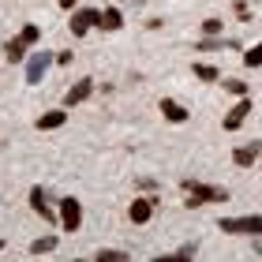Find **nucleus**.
Returning a JSON list of instances; mask_svg holds the SVG:
<instances>
[{
	"mask_svg": "<svg viewBox=\"0 0 262 262\" xmlns=\"http://www.w3.org/2000/svg\"><path fill=\"white\" fill-rule=\"evenodd\" d=\"M75 4L79 0H60V8H68V11H75Z\"/></svg>",
	"mask_w": 262,
	"mask_h": 262,
	"instance_id": "24",
	"label": "nucleus"
},
{
	"mask_svg": "<svg viewBox=\"0 0 262 262\" xmlns=\"http://www.w3.org/2000/svg\"><path fill=\"white\" fill-rule=\"evenodd\" d=\"M247 113H251V101H247V98H240V101H236L232 109H229V116L221 120V127H225V131H236V127H240V124L247 120Z\"/></svg>",
	"mask_w": 262,
	"mask_h": 262,
	"instance_id": "7",
	"label": "nucleus"
},
{
	"mask_svg": "<svg viewBox=\"0 0 262 262\" xmlns=\"http://www.w3.org/2000/svg\"><path fill=\"white\" fill-rule=\"evenodd\" d=\"M98 262H127V251H113V247H105V251H98Z\"/></svg>",
	"mask_w": 262,
	"mask_h": 262,
	"instance_id": "19",
	"label": "nucleus"
},
{
	"mask_svg": "<svg viewBox=\"0 0 262 262\" xmlns=\"http://www.w3.org/2000/svg\"><path fill=\"white\" fill-rule=\"evenodd\" d=\"M217 229L232 236H262V217L258 213H251V217H221Z\"/></svg>",
	"mask_w": 262,
	"mask_h": 262,
	"instance_id": "3",
	"label": "nucleus"
},
{
	"mask_svg": "<svg viewBox=\"0 0 262 262\" xmlns=\"http://www.w3.org/2000/svg\"><path fill=\"white\" fill-rule=\"evenodd\" d=\"M184 191H187V210H199L202 202H225L229 191L225 187H213V184H199V180H184Z\"/></svg>",
	"mask_w": 262,
	"mask_h": 262,
	"instance_id": "1",
	"label": "nucleus"
},
{
	"mask_svg": "<svg viewBox=\"0 0 262 262\" xmlns=\"http://www.w3.org/2000/svg\"><path fill=\"white\" fill-rule=\"evenodd\" d=\"M71 60H75V53H68V49L56 53V64H71Z\"/></svg>",
	"mask_w": 262,
	"mask_h": 262,
	"instance_id": "22",
	"label": "nucleus"
},
{
	"mask_svg": "<svg viewBox=\"0 0 262 262\" xmlns=\"http://www.w3.org/2000/svg\"><path fill=\"white\" fill-rule=\"evenodd\" d=\"M199 49L202 53H213V49H240V45H236V38H206Z\"/></svg>",
	"mask_w": 262,
	"mask_h": 262,
	"instance_id": "14",
	"label": "nucleus"
},
{
	"mask_svg": "<svg viewBox=\"0 0 262 262\" xmlns=\"http://www.w3.org/2000/svg\"><path fill=\"white\" fill-rule=\"evenodd\" d=\"M90 90H94V82H90V79H79L75 86L68 90V98H64V105H79V101H86V98H90Z\"/></svg>",
	"mask_w": 262,
	"mask_h": 262,
	"instance_id": "12",
	"label": "nucleus"
},
{
	"mask_svg": "<svg viewBox=\"0 0 262 262\" xmlns=\"http://www.w3.org/2000/svg\"><path fill=\"white\" fill-rule=\"evenodd\" d=\"M71 34H75V38H82V34L86 30H94V27H101V11L98 8H75L71 11Z\"/></svg>",
	"mask_w": 262,
	"mask_h": 262,
	"instance_id": "4",
	"label": "nucleus"
},
{
	"mask_svg": "<svg viewBox=\"0 0 262 262\" xmlns=\"http://www.w3.org/2000/svg\"><path fill=\"white\" fill-rule=\"evenodd\" d=\"M101 27H105V30H120V27H124V15H120L116 8H105V11H101Z\"/></svg>",
	"mask_w": 262,
	"mask_h": 262,
	"instance_id": "15",
	"label": "nucleus"
},
{
	"mask_svg": "<svg viewBox=\"0 0 262 262\" xmlns=\"http://www.w3.org/2000/svg\"><path fill=\"white\" fill-rule=\"evenodd\" d=\"M195 75H199L202 82H217V79H221V71L213 68V64H195Z\"/></svg>",
	"mask_w": 262,
	"mask_h": 262,
	"instance_id": "17",
	"label": "nucleus"
},
{
	"mask_svg": "<svg viewBox=\"0 0 262 262\" xmlns=\"http://www.w3.org/2000/svg\"><path fill=\"white\" fill-rule=\"evenodd\" d=\"M154 206H158V202H154V199H146V195H142V199H135V202H131V210H127V217H131V221H135V225H146V221L154 217Z\"/></svg>",
	"mask_w": 262,
	"mask_h": 262,
	"instance_id": "8",
	"label": "nucleus"
},
{
	"mask_svg": "<svg viewBox=\"0 0 262 262\" xmlns=\"http://www.w3.org/2000/svg\"><path fill=\"white\" fill-rule=\"evenodd\" d=\"M38 38H41V27L27 23V27H23V30L15 34V38H11V41L4 45V56H8V64H23V60H27V49H30V45L38 41Z\"/></svg>",
	"mask_w": 262,
	"mask_h": 262,
	"instance_id": "2",
	"label": "nucleus"
},
{
	"mask_svg": "<svg viewBox=\"0 0 262 262\" xmlns=\"http://www.w3.org/2000/svg\"><path fill=\"white\" fill-rule=\"evenodd\" d=\"M202 34H206V38H217L221 34V19H206L202 23Z\"/></svg>",
	"mask_w": 262,
	"mask_h": 262,
	"instance_id": "21",
	"label": "nucleus"
},
{
	"mask_svg": "<svg viewBox=\"0 0 262 262\" xmlns=\"http://www.w3.org/2000/svg\"><path fill=\"white\" fill-rule=\"evenodd\" d=\"M30 206H34L38 217L53 221V206H49V199H45V187H30Z\"/></svg>",
	"mask_w": 262,
	"mask_h": 262,
	"instance_id": "9",
	"label": "nucleus"
},
{
	"mask_svg": "<svg viewBox=\"0 0 262 262\" xmlns=\"http://www.w3.org/2000/svg\"><path fill=\"white\" fill-rule=\"evenodd\" d=\"M258 154H262L258 142H247V146H240V150L232 154V161L240 165V169H247V165H255V161H258Z\"/></svg>",
	"mask_w": 262,
	"mask_h": 262,
	"instance_id": "11",
	"label": "nucleus"
},
{
	"mask_svg": "<svg viewBox=\"0 0 262 262\" xmlns=\"http://www.w3.org/2000/svg\"><path fill=\"white\" fill-rule=\"evenodd\" d=\"M221 86L232 94V98H247V82L244 79H221Z\"/></svg>",
	"mask_w": 262,
	"mask_h": 262,
	"instance_id": "16",
	"label": "nucleus"
},
{
	"mask_svg": "<svg viewBox=\"0 0 262 262\" xmlns=\"http://www.w3.org/2000/svg\"><path fill=\"white\" fill-rule=\"evenodd\" d=\"M53 247H56V236H41V240L30 244V255H45V251H53Z\"/></svg>",
	"mask_w": 262,
	"mask_h": 262,
	"instance_id": "18",
	"label": "nucleus"
},
{
	"mask_svg": "<svg viewBox=\"0 0 262 262\" xmlns=\"http://www.w3.org/2000/svg\"><path fill=\"white\" fill-rule=\"evenodd\" d=\"M79 225H82V202L79 199H60V229L64 232H79Z\"/></svg>",
	"mask_w": 262,
	"mask_h": 262,
	"instance_id": "5",
	"label": "nucleus"
},
{
	"mask_svg": "<svg viewBox=\"0 0 262 262\" xmlns=\"http://www.w3.org/2000/svg\"><path fill=\"white\" fill-rule=\"evenodd\" d=\"M191 255H195V247H191V244H187V247H180V251H176L172 258H191Z\"/></svg>",
	"mask_w": 262,
	"mask_h": 262,
	"instance_id": "23",
	"label": "nucleus"
},
{
	"mask_svg": "<svg viewBox=\"0 0 262 262\" xmlns=\"http://www.w3.org/2000/svg\"><path fill=\"white\" fill-rule=\"evenodd\" d=\"M244 64H247V68H262V45H251V49H247Z\"/></svg>",
	"mask_w": 262,
	"mask_h": 262,
	"instance_id": "20",
	"label": "nucleus"
},
{
	"mask_svg": "<svg viewBox=\"0 0 262 262\" xmlns=\"http://www.w3.org/2000/svg\"><path fill=\"white\" fill-rule=\"evenodd\" d=\"M161 116H165V120H172V124H184L187 120V109L180 101H172V98H161Z\"/></svg>",
	"mask_w": 262,
	"mask_h": 262,
	"instance_id": "10",
	"label": "nucleus"
},
{
	"mask_svg": "<svg viewBox=\"0 0 262 262\" xmlns=\"http://www.w3.org/2000/svg\"><path fill=\"white\" fill-rule=\"evenodd\" d=\"M49 64H53V53H34V56H27V82H30V86L45 79Z\"/></svg>",
	"mask_w": 262,
	"mask_h": 262,
	"instance_id": "6",
	"label": "nucleus"
},
{
	"mask_svg": "<svg viewBox=\"0 0 262 262\" xmlns=\"http://www.w3.org/2000/svg\"><path fill=\"white\" fill-rule=\"evenodd\" d=\"M68 120V113L64 109H49L45 116H38V131H49V127H60Z\"/></svg>",
	"mask_w": 262,
	"mask_h": 262,
	"instance_id": "13",
	"label": "nucleus"
},
{
	"mask_svg": "<svg viewBox=\"0 0 262 262\" xmlns=\"http://www.w3.org/2000/svg\"><path fill=\"white\" fill-rule=\"evenodd\" d=\"M0 247H4V240H0Z\"/></svg>",
	"mask_w": 262,
	"mask_h": 262,
	"instance_id": "25",
	"label": "nucleus"
}]
</instances>
